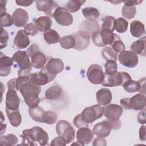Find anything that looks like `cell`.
I'll use <instances>...</instances> for the list:
<instances>
[{
	"instance_id": "6da1fadb",
	"label": "cell",
	"mask_w": 146,
	"mask_h": 146,
	"mask_svg": "<svg viewBox=\"0 0 146 146\" xmlns=\"http://www.w3.org/2000/svg\"><path fill=\"white\" fill-rule=\"evenodd\" d=\"M48 135L41 127H33L22 132V144L28 145L43 146L47 144Z\"/></svg>"
},
{
	"instance_id": "7a4b0ae2",
	"label": "cell",
	"mask_w": 146,
	"mask_h": 146,
	"mask_svg": "<svg viewBox=\"0 0 146 146\" xmlns=\"http://www.w3.org/2000/svg\"><path fill=\"white\" fill-rule=\"evenodd\" d=\"M19 91L29 107L34 108L38 106L40 102L38 95L41 91L40 86L33 83L29 79L21 87Z\"/></svg>"
},
{
	"instance_id": "3957f363",
	"label": "cell",
	"mask_w": 146,
	"mask_h": 146,
	"mask_svg": "<svg viewBox=\"0 0 146 146\" xmlns=\"http://www.w3.org/2000/svg\"><path fill=\"white\" fill-rule=\"evenodd\" d=\"M11 59L19 68L18 71V76H27L30 74L32 66L26 51H18L13 54Z\"/></svg>"
},
{
	"instance_id": "277c9868",
	"label": "cell",
	"mask_w": 146,
	"mask_h": 146,
	"mask_svg": "<svg viewBox=\"0 0 146 146\" xmlns=\"http://www.w3.org/2000/svg\"><path fill=\"white\" fill-rule=\"evenodd\" d=\"M129 80H131V77L126 72L116 71L112 74H107L105 72L102 84L105 87H116L123 86Z\"/></svg>"
},
{
	"instance_id": "5b68a950",
	"label": "cell",
	"mask_w": 146,
	"mask_h": 146,
	"mask_svg": "<svg viewBox=\"0 0 146 146\" xmlns=\"http://www.w3.org/2000/svg\"><path fill=\"white\" fill-rule=\"evenodd\" d=\"M28 55L31 58V66L36 69H42L47 62L46 55L40 51L38 46L36 44H31L27 50Z\"/></svg>"
},
{
	"instance_id": "8992f818",
	"label": "cell",
	"mask_w": 146,
	"mask_h": 146,
	"mask_svg": "<svg viewBox=\"0 0 146 146\" xmlns=\"http://www.w3.org/2000/svg\"><path fill=\"white\" fill-rule=\"evenodd\" d=\"M56 131L58 136H62L65 140L66 144H69L74 140L75 129L66 120H61L57 123Z\"/></svg>"
},
{
	"instance_id": "52a82bcc",
	"label": "cell",
	"mask_w": 146,
	"mask_h": 146,
	"mask_svg": "<svg viewBox=\"0 0 146 146\" xmlns=\"http://www.w3.org/2000/svg\"><path fill=\"white\" fill-rule=\"evenodd\" d=\"M64 67V63L60 59L51 58L41 70L48 75L50 82H51L55 79L57 74L60 73L63 70Z\"/></svg>"
},
{
	"instance_id": "ba28073f",
	"label": "cell",
	"mask_w": 146,
	"mask_h": 146,
	"mask_svg": "<svg viewBox=\"0 0 146 146\" xmlns=\"http://www.w3.org/2000/svg\"><path fill=\"white\" fill-rule=\"evenodd\" d=\"M83 119L91 123L100 118L103 115V108L99 104L86 107L80 113Z\"/></svg>"
},
{
	"instance_id": "9c48e42d",
	"label": "cell",
	"mask_w": 146,
	"mask_h": 146,
	"mask_svg": "<svg viewBox=\"0 0 146 146\" xmlns=\"http://www.w3.org/2000/svg\"><path fill=\"white\" fill-rule=\"evenodd\" d=\"M86 75L91 83L99 84H102L103 81L104 73L100 66L97 64H93L88 67Z\"/></svg>"
},
{
	"instance_id": "30bf717a",
	"label": "cell",
	"mask_w": 146,
	"mask_h": 146,
	"mask_svg": "<svg viewBox=\"0 0 146 146\" xmlns=\"http://www.w3.org/2000/svg\"><path fill=\"white\" fill-rule=\"evenodd\" d=\"M102 108L103 114L110 122L119 120L123 113L122 107L116 104H108Z\"/></svg>"
},
{
	"instance_id": "8fae6325",
	"label": "cell",
	"mask_w": 146,
	"mask_h": 146,
	"mask_svg": "<svg viewBox=\"0 0 146 146\" xmlns=\"http://www.w3.org/2000/svg\"><path fill=\"white\" fill-rule=\"evenodd\" d=\"M53 18L60 25L68 26L73 23L72 15L64 8L58 7L53 14Z\"/></svg>"
},
{
	"instance_id": "7c38bea8",
	"label": "cell",
	"mask_w": 146,
	"mask_h": 146,
	"mask_svg": "<svg viewBox=\"0 0 146 146\" xmlns=\"http://www.w3.org/2000/svg\"><path fill=\"white\" fill-rule=\"evenodd\" d=\"M119 60L123 66L128 68H133L137 65L139 58L134 52L124 51L119 55Z\"/></svg>"
},
{
	"instance_id": "4fadbf2b",
	"label": "cell",
	"mask_w": 146,
	"mask_h": 146,
	"mask_svg": "<svg viewBox=\"0 0 146 146\" xmlns=\"http://www.w3.org/2000/svg\"><path fill=\"white\" fill-rule=\"evenodd\" d=\"M72 35L75 39V45L74 48L77 50H84L86 49L90 43L91 35L84 32L79 31L78 32L74 33Z\"/></svg>"
},
{
	"instance_id": "5bb4252c",
	"label": "cell",
	"mask_w": 146,
	"mask_h": 146,
	"mask_svg": "<svg viewBox=\"0 0 146 146\" xmlns=\"http://www.w3.org/2000/svg\"><path fill=\"white\" fill-rule=\"evenodd\" d=\"M36 7L38 11L44 12L47 15L53 17L55 10L59 7L58 3L51 0H41L36 1Z\"/></svg>"
},
{
	"instance_id": "9a60e30c",
	"label": "cell",
	"mask_w": 146,
	"mask_h": 146,
	"mask_svg": "<svg viewBox=\"0 0 146 146\" xmlns=\"http://www.w3.org/2000/svg\"><path fill=\"white\" fill-rule=\"evenodd\" d=\"M13 24L18 27L25 26L29 21V14L26 10L21 8L15 10L12 14Z\"/></svg>"
},
{
	"instance_id": "2e32d148",
	"label": "cell",
	"mask_w": 146,
	"mask_h": 146,
	"mask_svg": "<svg viewBox=\"0 0 146 146\" xmlns=\"http://www.w3.org/2000/svg\"><path fill=\"white\" fill-rule=\"evenodd\" d=\"M20 99L15 90L8 89L6 95V108L9 110L19 109Z\"/></svg>"
},
{
	"instance_id": "e0dca14e",
	"label": "cell",
	"mask_w": 146,
	"mask_h": 146,
	"mask_svg": "<svg viewBox=\"0 0 146 146\" xmlns=\"http://www.w3.org/2000/svg\"><path fill=\"white\" fill-rule=\"evenodd\" d=\"M94 138V133L88 127L79 128L76 132V139L81 145L90 144Z\"/></svg>"
},
{
	"instance_id": "ac0fdd59",
	"label": "cell",
	"mask_w": 146,
	"mask_h": 146,
	"mask_svg": "<svg viewBox=\"0 0 146 146\" xmlns=\"http://www.w3.org/2000/svg\"><path fill=\"white\" fill-rule=\"evenodd\" d=\"M112 127L108 121L105 120L96 124L93 128V133L98 137H106L109 136Z\"/></svg>"
},
{
	"instance_id": "d6986e66",
	"label": "cell",
	"mask_w": 146,
	"mask_h": 146,
	"mask_svg": "<svg viewBox=\"0 0 146 146\" xmlns=\"http://www.w3.org/2000/svg\"><path fill=\"white\" fill-rule=\"evenodd\" d=\"M13 64L11 58H10L1 52L0 55V76H6L10 74L11 67Z\"/></svg>"
},
{
	"instance_id": "ffe728a7",
	"label": "cell",
	"mask_w": 146,
	"mask_h": 146,
	"mask_svg": "<svg viewBox=\"0 0 146 146\" xmlns=\"http://www.w3.org/2000/svg\"><path fill=\"white\" fill-rule=\"evenodd\" d=\"M13 43L18 49H24L29 45L30 39L24 30H20L17 32Z\"/></svg>"
},
{
	"instance_id": "44dd1931",
	"label": "cell",
	"mask_w": 146,
	"mask_h": 146,
	"mask_svg": "<svg viewBox=\"0 0 146 146\" xmlns=\"http://www.w3.org/2000/svg\"><path fill=\"white\" fill-rule=\"evenodd\" d=\"M96 100L100 106H106L112 100V94L108 88H103L98 90L96 94Z\"/></svg>"
},
{
	"instance_id": "7402d4cb",
	"label": "cell",
	"mask_w": 146,
	"mask_h": 146,
	"mask_svg": "<svg viewBox=\"0 0 146 146\" xmlns=\"http://www.w3.org/2000/svg\"><path fill=\"white\" fill-rule=\"evenodd\" d=\"M130 108L134 110H141L145 107V96L142 94H136L129 98Z\"/></svg>"
},
{
	"instance_id": "603a6c76",
	"label": "cell",
	"mask_w": 146,
	"mask_h": 146,
	"mask_svg": "<svg viewBox=\"0 0 146 146\" xmlns=\"http://www.w3.org/2000/svg\"><path fill=\"white\" fill-rule=\"evenodd\" d=\"M99 30H100V26L98 22L95 20H85L79 26V31H84L90 35Z\"/></svg>"
},
{
	"instance_id": "cb8c5ba5",
	"label": "cell",
	"mask_w": 146,
	"mask_h": 146,
	"mask_svg": "<svg viewBox=\"0 0 146 146\" xmlns=\"http://www.w3.org/2000/svg\"><path fill=\"white\" fill-rule=\"evenodd\" d=\"M30 80L38 86H43L50 82L48 75L43 71L30 74L29 75Z\"/></svg>"
},
{
	"instance_id": "d4e9b609",
	"label": "cell",
	"mask_w": 146,
	"mask_h": 146,
	"mask_svg": "<svg viewBox=\"0 0 146 146\" xmlns=\"http://www.w3.org/2000/svg\"><path fill=\"white\" fill-rule=\"evenodd\" d=\"M131 35L136 38H139L145 34L144 24L139 21H133L130 24Z\"/></svg>"
},
{
	"instance_id": "484cf974",
	"label": "cell",
	"mask_w": 146,
	"mask_h": 146,
	"mask_svg": "<svg viewBox=\"0 0 146 146\" xmlns=\"http://www.w3.org/2000/svg\"><path fill=\"white\" fill-rule=\"evenodd\" d=\"M132 51L136 54L145 56L146 50V39L145 36H143L141 39L133 42L130 47Z\"/></svg>"
},
{
	"instance_id": "4316f807",
	"label": "cell",
	"mask_w": 146,
	"mask_h": 146,
	"mask_svg": "<svg viewBox=\"0 0 146 146\" xmlns=\"http://www.w3.org/2000/svg\"><path fill=\"white\" fill-rule=\"evenodd\" d=\"M52 25L51 19L47 16H41L35 20L37 29L42 32H46L50 29Z\"/></svg>"
},
{
	"instance_id": "83f0119b",
	"label": "cell",
	"mask_w": 146,
	"mask_h": 146,
	"mask_svg": "<svg viewBox=\"0 0 146 146\" xmlns=\"http://www.w3.org/2000/svg\"><path fill=\"white\" fill-rule=\"evenodd\" d=\"M6 112L11 125L13 127H18L22 122V116L19 110H9L6 108Z\"/></svg>"
},
{
	"instance_id": "f1b7e54d",
	"label": "cell",
	"mask_w": 146,
	"mask_h": 146,
	"mask_svg": "<svg viewBox=\"0 0 146 146\" xmlns=\"http://www.w3.org/2000/svg\"><path fill=\"white\" fill-rule=\"evenodd\" d=\"M44 95L47 99L50 100H56L62 95V89L59 86H52L46 91Z\"/></svg>"
},
{
	"instance_id": "f546056e",
	"label": "cell",
	"mask_w": 146,
	"mask_h": 146,
	"mask_svg": "<svg viewBox=\"0 0 146 146\" xmlns=\"http://www.w3.org/2000/svg\"><path fill=\"white\" fill-rule=\"evenodd\" d=\"M44 112V110L38 106L34 108L29 107V113L30 117L36 122L43 123L42 119Z\"/></svg>"
},
{
	"instance_id": "4dcf8cb0",
	"label": "cell",
	"mask_w": 146,
	"mask_h": 146,
	"mask_svg": "<svg viewBox=\"0 0 146 146\" xmlns=\"http://www.w3.org/2000/svg\"><path fill=\"white\" fill-rule=\"evenodd\" d=\"M44 39L48 44H55L59 42L60 36L59 34L53 29H50L44 33Z\"/></svg>"
},
{
	"instance_id": "1f68e13d",
	"label": "cell",
	"mask_w": 146,
	"mask_h": 146,
	"mask_svg": "<svg viewBox=\"0 0 146 146\" xmlns=\"http://www.w3.org/2000/svg\"><path fill=\"white\" fill-rule=\"evenodd\" d=\"M100 34L102 40L105 46L108 44L111 45L116 35V34L113 33L112 31L106 29H101L100 30Z\"/></svg>"
},
{
	"instance_id": "d6a6232c",
	"label": "cell",
	"mask_w": 146,
	"mask_h": 146,
	"mask_svg": "<svg viewBox=\"0 0 146 146\" xmlns=\"http://www.w3.org/2000/svg\"><path fill=\"white\" fill-rule=\"evenodd\" d=\"M82 13L87 20H95L99 17V10L92 7H87L82 9Z\"/></svg>"
},
{
	"instance_id": "836d02e7",
	"label": "cell",
	"mask_w": 146,
	"mask_h": 146,
	"mask_svg": "<svg viewBox=\"0 0 146 146\" xmlns=\"http://www.w3.org/2000/svg\"><path fill=\"white\" fill-rule=\"evenodd\" d=\"M124 89L128 92L133 93L137 91H139L141 88V83L140 80L139 81H135L129 80L127 81L123 85Z\"/></svg>"
},
{
	"instance_id": "e575fe53",
	"label": "cell",
	"mask_w": 146,
	"mask_h": 146,
	"mask_svg": "<svg viewBox=\"0 0 146 146\" xmlns=\"http://www.w3.org/2000/svg\"><path fill=\"white\" fill-rule=\"evenodd\" d=\"M60 44L64 49H70L74 48L75 45V39L72 35H66L60 38Z\"/></svg>"
},
{
	"instance_id": "d590c367",
	"label": "cell",
	"mask_w": 146,
	"mask_h": 146,
	"mask_svg": "<svg viewBox=\"0 0 146 146\" xmlns=\"http://www.w3.org/2000/svg\"><path fill=\"white\" fill-rule=\"evenodd\" d=\"M17 137L12 133L7 135L1 136L0 137L1 144L4 146H12L15 145L18 143Z\"/></svg>"
},
{
	"instance_id": "8d00e7d4",
	"label": "cell",
	"mask_w": 146,
	"mask_h": 146,
	"mask_svg": "<svg viewBox=\"0 0 146 146\" xmlns=\"http://www.w3.org/2000/svg\"><path fill=\"white\" fill-rule=\"evenodd\" d=\"M102 56L107 60L116 61L117 59V53L111 47H105L101 52Z\"/></svg>"
},
{
	"instance_id": "74e56055",
	"label": "cell",
	"mask_w": 146,
	"mask_h": 146,
	"mask_svg": "<svg viewBox=\"0 0 146 146\" xmlns=\"http://www.w3.org/2000/svg\"><path fill=\"white\" fill-rule=\"evenodd\" d=\"M85 2H86V1H77V0L69 1L64 5V8L68 12L75 13L80 9L81 6Z\"/></svg>"
},
{
	"instance_id": "f35d334b",
	"label": "cell",
	"mask_w": 146,
	"mask_h": 146,
	"mask_svg": "<svg viewBox=\"0 0 146 146\" xmlns=\"http://www.w3.org/2000/svg\"><path fill=\"white\" fill-rule=\"evenodd\" d=\"M128 23L124 18L120 17L115 19V29L119 33H125L128 29Z\"/></svg>"
},
{
	"instance_id": "ab89813d",
	"label": "cell",
	"mask_w": 146,
	"mask_h": 146,
	"mask_svg": "<svg viewBox=\"0 0 146 146\" xmlns=\"http://www.w3.org/2000/svg\"><path fill=\"white\" fill-rule=\"evenodd\" d=\"M58 119L57 115L55 112L52 111H45L43 116V123L47 124H54L56 123Z\"/></svg>"
},
{
	"instance_id": "60d3db41",
	"label": "cell",
	"mask_w": 146,
	"mask_h": 146,
	"mask_svg": "<svg viewBox=\"0 0 146 146\" xmlns=\"http://www.w3.org/2000/svg\"><path fill=\"white\" fill-rule=\"evenodd\" d=\"M111 46H112V48L117 53L124 51H125V49L124 44L121 41L119 36H118L116 34L115 39L111 44Z\"/></svg>"
},
{
	"instance_id": "b9f144b4",
	"label": "cell",
	"mask_w": 146,
	"mask_h": 146,
	"mask_svg": "<svg viewBox=\"0 0 146 146\" xmlns=\"http://www.w3.org/2000/svg\"><path fill=\"white\" fill-rule=\"evenodd\" d=\"M136 13V9L135 6H128L124 5L122 8L121 15L123 16V17L128 19H131L135 16Z\"/></svg>"
},
{
	"instance_id": "7bdbcfd3",
	"label": "cell",
	"mask_w": 146,
	"mask_h": 146,
	"mask_svg": "<svg viewBox=\"0 0 146 146\" xmlns=\"http://www.w3.org/2000/svg\"><path fill=\"white\" fill-rule=\"evenodd\" d=\"M115 19L112 16H107L103 22L102 25V29L109 30L111 31H113L115 30Z\"/></svg>"
},
{
	"instance_id": "ee69618b",
	"label": "cell",
	"mask_w": 146,
	"mask_h": 146,
	"mask_svg": "<svg viewBox=\"0 0 146 146\" xmlns=\"http://www.w3.org/2000/svg\"><path fill=\"white\" fill-rule=\"evenodd\" d=\"M0 19L1 27L11 26L13 24V19L12 17H11V15L7 13L0 15Z\"/></svg>"
},
{
	"instance_id": "f6af8a7d",
	"label": "cell",
	"mask_w": 146,
	"mask_h": 146,
	"mask_svg": "<svg viewBox=\"0 0 146 146\" xmlns=\"http://www.w3.org/2000/svg\"><path fill=\"white\" fill-rule=\"evenodd\" d=\"M106 73L107 74H112L117 71V65L116 61L107 60L104 65Z\"/></svg>"
},
{
	"instance_id": "bcb514c9",
	"label": "cell",
	"mask_w": 146,
	"mask_h": 146,
	"mask_svg": "<svg viewBox=\"0 0 146 146\" xmlns=\"http://www.w3.org/2000/svg\"><path fill=\"white\" fill-rule=\"evenodd\" d=\"M73 123L74 125L78 128L82 127H88V123L83 119L81 114H79L74 117Z\"/></svg>"
},
{
	"instance_id": "7dc6e473",
	"label": "cell",
	"mask_w": 146,
	"mask_h": 146,
	"mask_svg": "<svg viewBox=\"0 0 146 146\" xmlns=\"http://www.w3.org/2000/svg\"><path fill=\"white\" fill-rule=\"evenodd\" d=\"M24 31L27 35L34 36L38 34V29L35 25H34L33 23H30L29 24H27L25 26Z\"/></svg>"
},
{
	"instance_id": "c3c4849f",
	"label": "cell",
	"mask_w": 146,
	"mask_h": 146,
	"mask_svg": "<svg viewBox=\"0 0 146 146\" xmlns=\"http://www.w3.org/2000/svg\"><path fill=\"white\" fill-rule=\"evenodd\" d=\"M100 30L96 31L92 34V36H91L92 40L95 46L98 47H104L105 45L103 44L100 36Z\"/></svg>"
},
{
	"instance_id": "681fc988",
	"label": "cell",
	"mask_w": 146,
	"mask_h": 146,
	"mask_svg": "<svg viewBox=\"0 0 146 146\" xmlns=\"http://www.w3.org/2000/svg\"><path fill=\"white\" fill-rule=\"evenodd\" d=\"M9 34L7 32L3 29V27H1V33L0 36L1 41V48H3L7 46V42L9 40Z\"/></svg>"
},
{
	"instance_id": "f907efd6",
	"label": "cell",
	"mask_w": 146,
	"mask_h": 146,
	"mask_svg": "<svg viewBox=\"0 0 146 146\" xmlns=\"http://www.w3.org/2000/svg\"><path fill=\"white\" fill-rule=\"evenodd\" d=\"M66 145V143L65 140L62 136H60L54 138L51 141V145L52 146H55V145L65 146Z\"/></svg>"
},
{
	"instance_id": "816d5d0a",
	"label": "cell",
	"mask_w": 146,
	"mask_h": 146,
	"mask_svg": "<svg viewBox=\"0 0 146 146\" xmlns=\"http://www.w3.org/2000/svg\"><path fill=\"white\" fill-rule=\"evenodd\" d=\"M145 109L143 108L141 111L139 112L137 115V121L141 124H144L146 123V117H145Z\"/></svg>"
},
{
	"instance_id": "f5cc1de1",
	"label": "cell",
	"mask_w": 146,
	"mask_h": 146,
	"mask_svg": "<svg viewBox=\"0 0 146 146\" xmlns=\"http://www.w3.org/2000/svg\"><path fill=\"white\" fill-rule=\"evenodd\" d=\"M92 145L93 146H96V145L105 146V145H107V142H106V140L104 139H103V137H98L94 139L92 143Z\"/></svg>"
},
{
	"instance_id": "db71d44e",
	"label": "cell",
	"mask_w": 146,
	"mask_h": 146,
	"mask_svg": "<svg viewBox=\"0 0 146 146\" xmlns=\"http://www.w3.org/2000/svg\"><path fill=\"white\" fill-rule=\"evenodd\" d=\"M120 103V105L123 108L127 109V110H131L130 106H129V98H122L121 99Z\"/></svg>"
},
{
	"instance_id": "11a10c76",
	"label": "cell",
	"mask_w": 146,
	"mask_h": 146,
	"mask_svg": "<svg viewBox=\"0 0 146 146\" xmlns=\"http://www.w3.org/2000/svg\"><path fill=\"white\" fill-rule=\"evenodd\" d=\"M34 1H26V0H17L15 1V3L19 6H30Z\"/></svg>"
},
{
	"instance_id": "9f6ffc18",
	"label": "cell",
	"mask_w": 146,
	"mask_h": 146,
	"mask_svg": "<svg viewBox=\"0 0 146 146\" xmlns=\"http://www.w3.org/2000/svg\"><path fill=\"white\" fill-rule=\"evenodd\" d=\"M145 126H141L139 129V138L141 141H145Z\"/></svg>"
},
{
	"instance_id": "6f0895ef",
	"label": "cell",
	"mask_w": 146,
	"mask_h": 146,
	"mask_svg": "<svg viewBox=\"0 0 146 146\" xmlns=\"http://www.w3.org/2000/svg\"><path fill=\"white\" fill-rule=\"evenodd\" d=\"M123 2L125 6H132L136 5H139L143 1H124Z\"/></svg>"
},
{
	"instance_id": "680465c9",
	"label": "cell",
	"mask_w": 146,
	"mask_h": 146,
	"mask_svg": "<svg viewBox=\"0 0 146 146\" xmlns=\"http://www.w3.org/2000/svg\"><path fill=\"white\" fill-rule=\"evenodd\" d=\"M6 1H0V11L1 15H2L5 13H6Z\"/></svg>"
},
{
	"instance_id": "91938a15",
	"label": "cell",
	"mask_w": 146,
	"mask_h": 146,
	"mask_svg": "<svg viewBox=\"0 0 146 146\" xmlns=\"http://www.w3.org/2000/svg\"><path fill=\"white\" fill-rule=\"evenodd\" d=\"M15 79H16V78H14V79H10L9 81H8V82H7V83L8 89H13V90H15Z\"/></svg>"
},
{
	"instance_id": "94428289",
	"label": "cell",
	"mask_w": 146,
	"mask_h": 146,
	"mask_svg": "<svg viewBox=\"0 0 146 146\" xmlns=\"http://www.w3.org/2000/svg\"><path fill=\"white\" fill-rule=\"evenodd\" d=\"M110 2H112V3H115V4H116V3H120V2H121V1H110Z\"/></svg>"
}]
</instances>
